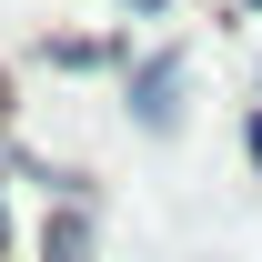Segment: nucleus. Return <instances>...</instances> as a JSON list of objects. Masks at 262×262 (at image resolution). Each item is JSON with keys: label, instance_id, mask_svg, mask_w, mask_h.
Returning <instances> with one entry per match:
<instances>
[{"label": "nucleus", "instance_id": "f257e3e1", "mask_svg": "<svg viewBox=\"0 0 262 262\" xmlns=\"http://www.w3.org/2000/svg\"><path fill=\"white\" fill-rule=\"evenodd\" d=\"M131 121H141V131L182 121V61H141V71H131Z\"/></svg>", "mask_w": 262, "mask_h": 262}, {"label": "nucleus", "instance_id": "7ed1b4c3", "mask_svg": "<svg viewBox=\"0 0 262 262\" xmlns=\"http://www.w3.org/2000/svg\"><path fill=\"white\" fill-rule=\"evenodd\" d=\"M51 61H61V71H111L121 51H111V40H51Z\"/></svg>", "mask_w": 262, "mask_h": 262}, {"label": "nucleus", "instance_id": "423d86ee", "mask_svg": "<svg viewBox=\"0 0 262 262\" xmlns=\"http://www.w3.org/2000/svg\"><path fill=\"white\" fill-rule=\"evenodd\" d=\"M252 81H262V71H252Z\"/></svg>", "mask_w": 262, "mask_h": 262}, {"label": "nucleus", "instance_id": "20e7f679", "mask_svg": "<svg viewBox=\"0 0 262 262\" xmlns=\"http://www.w3.org/2000/svg\"><path fill=\"white\" fill-rule=\"evenodd\" d=\"M242 151H252V171H262V101L242 111Z\"/></svg>", "mask_w": 262, "mask_h": 262}, {"label": "nucleus", "instance_id": "39448f33", "mask_svg": "<svg viewBox=\"0 0 262 262\" xmlns=\"http://www.w3.org/2000/svg\"><path fill=\"white\" fill-rule=\"evenodd\" d=\"M0 242H10V212H0Z\"/></svg>", "mask_w": 262, "mask_h": 262}, {"label": "nucleus", "instance_id": "f03ea898", "mask_svg": "<svg viewBox=\"0 0 262 262\" xmlns=\"http://www.w3.org/2000/svg\"><path fill=\"white\" fill-rule=\"evenodd\" d=\"M40 262H91V212H81V202H61V212L40 222Z\"/></svg>", "mask_w": 262, "mask_h": 262}]
</instances>
